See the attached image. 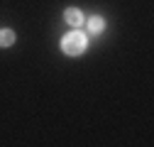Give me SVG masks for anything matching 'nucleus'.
Masks as SVG:
<instances>
[{
	"label": "nucleus",
	"instance_id": "1",
	"mask_svg": "<svg viewBox=\"0 0 154 147\" xmlns=\"http://www.w3.org/2000/svg\"><path fill=\"white\" fill-rule=\"evenodd\" d=\"M64 52L69 54V57H79V54H83L86 52V47H88V42H86V37L81 34V32H71V34H66L64 37Z\"/></svg>",
	"mask_w": 154,
	"mask_h": 147
},
{
	"label": "nucleus",
	"instance_id": "2",
	"mask_svg": "<svg viewBox=\"0 0 154 147\" xmlns=\"http://www.w3.org/2000/svg\"><path fill=\"white\" fill-rule=\"evenodd\" d=\"M64 20H66V25H71V27L76 30V27H81V25L86 22V17H83V12H81L79 8H69V10L64 12Z\"/></svg>",
	"mask_w": 154,
	"mask_h": 147
},
{
	"label": "nucleus",
	"instance_id": "3",
	"mask_svg": "<svg viewBox=\"0 0 154 147\" xmlns=\"http://www.w3.org/2000/svg\"><path fill=\"white\" fill-rule=\"evenodd\" d=\"M103 27H105V20H103V17H91V20H88V32H91V34L103 32Z\"/></svg>",
	"mask_w": 154,
	"mask_h": 147
},
{
	"label": "nucleus",
	"instance_id": "4",
	"mask_svg": "<svg viewBox=\"0 0 154 147\" xmlns=\"http://www.w3.org/2000/svg\"><path fill=\"white\" fill-rule=\"evenodd\" d=\"M15 44V32L12 30H0V47H12Z\"/></svg>",
	"mask_w": 154,
	"mask_h": 147
}]
</instances>
